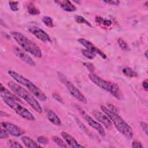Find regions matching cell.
I'll return each mask as SVG.
<instances>
[{
  "mask_svg": "<svg viewBox=\"0 0 148 148\" xmlns=\"http://www.w3.org/2000/svg\"><path fill=\"white\" fill-rule=\"evenodd\" d=\"M18 1H10L9 2V5L10 9L13 12L18 11Z\"/></svg>",
  "mask_w": 148,
  "mask_h": 148,
  "instance_id": "obj_28",
  "label": "cell"
},
{
  "mask_svg": "<svg viewBox=\"0 0 148 148\" xmlns=\"http://www.w3.org/2000/svg\"><path fill=\"white\" fill-rule=\"evenodd\" d=\"M95 22L99 24L103 25L106 27H109L112 24V21L110 20H107V19H103L101 17H97L95 18Z\"/></svg>",
  "mask_w": 148,
  "mask_h": 148,
  "instance_id": "obj_23",
  "label": "cell"
},
{
  "mask_svg": "<svg viewBox=\"0 0 148 148\" xmlns=\"http://www.w3.org/2000/svg\"><path fill=\"white\" fill-rule=\"evenodd\" d=\"M14 52L18 57H19L23 61H24L28 65L30 66H35L36 65V63L33 60V59L29 56H28L23 50L15 47L14 48Z\"/></svg>",
  "mask_w": 148,
  "mask_h": 148,
  "instance_id": "obj_13",
  "label": "cell"
},
{
  "mask_svg": "<svg viewBox=\"0 0 148 148\" xmlns=\"http://www.w3.org/2000/svg\"><path fill=\"white\" fill-rule=\"evenodd\" d=\"M10 34L22 50L36 57H42V52L39 46L24 35L17 31H11Z\"/></svg>",
  "mask_w": 148,
  "mask_h": 148,
  "instance_id": "obj_3",
  "label": "cell"
},
{
  "mask_svg": "<svg viewBox=\"0 0 148 148\" xmlns=\"http://www.w3.org/2000/svg\"><path fill=\"white\" fill-rule=\"evenodd\" d=\"M82 53L84 57H86L87 58H88V59H90V60L94 59L96 56V54L95 53H94L93 52H92L91 51H89L87 49L83 50L82 51Z\"/></svg>",
  "mask_w": 148,
  "mask_h": 148,
  "instance_id": "obj_25",
  "label": "cell"
},
{
  "mask_svg": "<svg viewBox=\"0 0 148 148\" xmlns=\"http://www.w3.org/2000/svg\"><path fill=\"white\" fill-rule=\"evenodd\" d=\"M77 42L82 45V46H83L87 50L91 51L92 52H93L94 53H95V54H97L98 55H99L101 57H102L103 59H106L107 58L106 54L102 51L101 50H99L98 48H97V47H95L91 42L86 40V39H83V38H79L77 39Z\"/></svg>",
  "mask_w": 148,
  "mask_h": 148,
  "instance_id": "obj_10",
  "label": "cell"
},
{
  "mask_svg": "<svg viewBox=\"0 0 148 148\" xmlns=\"http://www.w3.org/2000/svg\"><path fill=\"white\" fill-rule=\"evenodd\" d=\"M103 2L106 3H108L109 5H114V6H118L120 3V1H111V0H109V1H103Z\"/></svg>",
  "mask_w": 148,
  "mask_h": 148,
  "instance_id": "obj_36",
  "label": "cell"
},
{
  "mask_svg": "<svg viewBox=\"0 0 148 148\" xmlns=\"http://www.w3.org/2000/svg\"><path fill=\"white\" fill-rule=\"evenodd\" d=\"M122 72L124 75L130 77H135L138 76V73L131 68H124L123 69Z\"/></svg>",
  "mask_w": 148,
  "mask_h": 148,
  "instance_id": "obj_20",
  "label": "cell"
},
{
  "mask_svg": "<svg viewBox=\"0 0 148 148\" xmlns=\"http://www.w3.org/2000/svg\"><path fill=\"white\" fill-rule=\"evenodd\" d=\"M132 147H134V148H140V147H143V146L139 141L134 140L132 142Z\"/></svg>",
  "mask_w": 148,
  "mask_h": 148,
  "instance_id": "obj_35",
  "label": "cell"
},
{
  "mask_svg": "<svg viewBox=\"0 0 148 148\" xmlns=\"http://www.w3.org/2000/svg\"><path fill=\"white\" fill-rule=\"evenodd\" d=\"M1 128H3L5 130L7 131V132L12 136L18 137L23 135L25 131L20 128L17 125L13 124L11 123L6 122V121H2L1 123Z\"/></svg>",
  "mask_w": 148,
  "mask_h": 148,
  "instance_id": "obj_8",
  "label": "cell"
},
{
  "mask_svg": "<svg viewBox=\"0 0 148 148\" xmlns=\"http://www.w3.org/2000/svg\"><path fill=\"white\" fill-rule=\"evenodd\" d=\"M142 86H143V88H144L146 91H147V87H148V84H147V82L146 80H145V81L143 82V83H142Z\"/></svg>",
  "mask_w": 148,
  "mask_h": 148,
  "instance_id": "obj_37",
  "label": "cell"
},
{
  "mask_svg": "<svg viewBox=\"0 0 148 148\" xmlns=\"http://www.w3.org/2000/svg\"><path fill=\"white\" fill-rule=\"evenodd\" d=\"M81 113L83 117H84V119H86V120L87 121V122L88 123V124L90 125V126L95 129L101 136L105 137L106 136L105 130L103 129V127L100 123L94 120L90 115L87 114L84 110H81Z\"/></svg>",
  "mask_w": 148,
  "mask_h": 148,
  "instance_id": "obj_9",
  "label": "cell"
},
{
  "mask_svg": "<svg viewBox=\"0 0 148 148\" xmlns=\"http://www.w3.org/2000/svg\"><path fill=\"white\" fill-rule=\"evenodd\" d=\"M7 84L14 94H16L19 98L23 99L36 112L39 113H42L43 109L37 99L34 97V95L17 83H16L12 81L8 82Z\"/></svg>",
  "mask_w": 148,
  "mask_h": 148,
  "instance_id": "obj_1",
  "label": "cell"
},
{
  "mask_svg": "<svg viewBox=\"0 0 148 148\" xmlns=\"http://www.w3.org/2000/svg\"><path fill=\"white\" fill-rule=\"evenodd\" d=\"M37 141L39 143V144L42 145H47L49 143V139L47 138L44 136H40L37 138Z\"/></svg>",
  "mask_w": 148,
  "mask_h": 148,
  "instance_id": "obj_29",
  "label": "cell"
},
{
  "mask_svg": "<svg viewBox=\"0 0 148 148\" xmlns=\"http://www.w3.org/2000/svg\"><path fill=\"white\" fill-rule=\"evenodd\" d=\"M74 2H75V3H80V1H74Z\"/></svg>",
  "mask_w": 148,
  "mask_h": 148,
  "instance_id": "obj_40",
  "label": "cell"
},
{
  "mask_svg": "<svg viewBox=\"0 0 148 148\" xmlns=\"http://www.w3.org/2000/svg\"><path fill=\"white\" fill-rule=\"evenodd\" d=\"M92 114L94 117L97 120L101 123L106 128L110 129L112 127V123L110 119L105 114H103L99 111L94 110L92 111Z\"/></svg>",
  "mask_w": 148,
  "mask_h": 148,
  "instance_id": "obj_12",
  "label": "cell"
},
{
  "mask_svg": "<svg viewBox=\"0 0 148 148\" xmlns=\"http://www.w3.org/2000/svg\"><path fill=\"white\" fill-rule=\"evenodd\" d=\"M30 33L43 42H50L51 39L49 35L42 29L38 27H32L28 29Z\"/></svg>",
  "mask_w": 148,
  "mask_h": 148,
  "instance_id": "obj_11",
  "label": "cell"
},
{
  "mask_svg": "<svg viewBox=\"0 0 148 148\" xmlns=\"http://www.w3.org/2000/svg\"><path fill=\"white\" fill-rule=\"evenodd\" d=\"M8 133L6 130H5L3 128H1L0 130V138L1 139H5L8 137Z\"/></svg>",
  "mask_w": 148,
  "mask_h": 148,
  "instance_id": "obj_31",
  "label": "cell"
},
{
  "mask_svg": "<svg viewBox=\"0 0 148 148\" xmlns=\"http://www.w3.org/2000/svg\"><path fill=\"white\" fill-rule=\"evenodd\" d=\"M145 5V6L146 7V8H147L148 7V5H147V4H148V1H146V2H145V3H144Z\"/></svg>",
  "mask_w": 148,
  "mask_h": 148,
  "instance_id": "obj_39",
  "label": "cell"
},
{
  "mask_svg": "<svg viewBox=\"0 0 148 148\" xmlns=\"http://www.w3.org/2000/svg\"><path fill=\"white\" fill-rule=\"evenodd\" d=\"M52 140L60 147H67L68 145L65 142L57 136H53Z\"/></svg>",
  "mask_w": 148,
  "mask_h": 148,
  "instance_id": "obj_21",
  "label": "cell"
},
{
  "mask_svg": "<svg viewBox=\"0 0 148 148\" xmlns=\"http://www.w3.org/2000/svg\"><path fill=\"white\" fill-rule=\"evenodd\" d=\"M117 43L120 47L124 51H127L128 50V46L127 43L122 39V38H118L117 39Z\"/></svg>",
  "mask_w": 148,
  "mask_h": 148,
  "instance_id": "obj_26",
  "label": "cell"
},
{
  "mask_svg": "<svg viewBox=\"0 0 148 148\" xmlns=\"http://www.w3.org/2000/svg\"><path fill=\"white\" fill-rule=\"evenodd\" d=\"M101 109L103 112L110 119L112 123L115 125L117 130L127 139H131L133 137V131L132 128L128 125L117 113L110 110L105 106H101Z\"/></svg>",
  "mask_w": 148,
  "mask_h": 148,
  "instance_id": "obj_2",
  "label": "cell"
},
{
  "mask_svg": "<svg viewBox=\"0 0 148 148\" xmlns=\"http://www.w3.org/2000/svg\"><path fill=\"white\" fill-rule=\"evenodd\" d=\"M88 77L92 83H94L95 85L101 88L110 92L117 99H122L123 94L117 84L109 81L105 80L93 72L90 73L88 75Z\"/></svg>",
  "mask_w": 148,
  "mask_h": 148,
  "instance_id": "obj_5",
  "label": "cell"
},
{
  "mask_svg": "<svg viewBox=\"0 0 148 148\" xmlns=\"http://www.w3.org/2000/svg\"><path fill=\"white\" fill-rule=\"evenodd\" d=\"M107 108L110 110H111L113 112H115V113H118V112H119V109L116 106H114L113 105H112L111 103H108L107 104Z\"/></svg>",
  "mask_w": 148,
  "mask_h": 148,
  "instance_id": "obj_33",
  "label": "cell"
},
{
  "mask_svg": "<svg viewBox=\"0 0 148 148\" xmlns=\"http://www.w3.org/2000/svg\"><path fill=\"white\" fill-rule=\"evenodd\" d=\"M22 142L24 145V146L27 147H41L39 143H37L35 140L29 138V136H23L21 139Z\"/></svg>",
  "mask_w": 148,
  "mask_h": 148,
  "instance_id": "obj_18",
  "label": "cell"
},
{
  "mask_svg": "<svg viewBox=\"0 0 148 148\" xmlns=\"http://www.w3.org/2000/svg\"><path fill=\"white\" fill-rule=\"evenodd\" d=\"M0 94L2 99H8L18 102L20 103L21 102V101L18 97H17L16 94H14V93L13 94L10 92L6 88L3 87L2 84H1Z\"/></svg>",
  "mask_w": 148,
  "mask_h": 148,
  "instance_id": "obj_15",
  "label": "cell"
},
{
  "mask_svg": "<svg viewBox=\"0 0 148 148\" xmlns=\"http://www.w3.org/2000/svg\"><path fill=\"white\" fill-rule=\"evenodd\" d=\"M140 127L142 129V130L145 132V134L146 135H147V131H148V127H147V124L146 122L144 121H142L140 123Z\"/></svg>",
  "mask_w": 148,
  "mask_h": 148,
  "instance_id": "obj_32",
  "label": "cell"
},
{
  "mask_svg": "<svg viewBox=\"0 0 148 148\" xmlns=\"http://www.w3.org/2000/svg\"><path fill=\"white\" fill-rule=\"evenodd\" d=\"M3 101L17 114L24 119L29 121H34L35 120V117L33 114H32L27 109L20 105V102L8 99H3Z\"/></svg>",
  "mask_w": 148,
  "mask_h": 148,
  "instance_id": "obj_7",
  "label": "cell"
},
{
  "mask_svg": "<svg viewBox=\"0 0 148 148\" xmlns=\"http://www.w3.org/2000/svg\"><path fill=\"white\" fill-rule=\"evenodd\" d=\"M58 76L61 82L65 84L69 93L75 99L83 103H87V99L86 98L84 95L70 80L68 79V78H66V77L63 73L61 72H58Z\"/></svg>",
  "mask_w": 148,
  "mask_h": 148,
  "instance_id": "obj_6",
  "label": "cell"
},
{
  "mask_svg": "<svg viewBox=\"0 0 148 148\" xmlns=\"http://www.w3.org/2000/svg\"><path fill=\"white\" fill-rule=\"evenodd\" d=\"M144 54H145V57H146V58L147 59V50H146V51H145V52Z\"/></svg>",
  "mask_w": 148,
  "mask_h": 148,
  "instance_id": "obj_38",
  "label": "cell"
},
{
  "mask_svg": "<svg viewBox=\"0 0 148 148\" xmlns=\"http://www.w3.org/2000/svg\"><path fill=\"white\" fill-rule=\"evenodd\" d=\"M28 12L31 15H38L40 14L39 10L32 3H29L27 6Z\"/></svg>",
  "mask_w": 148,
  "mask_h": 148,
  "instance_id": "obj_19",
  "label": "cell"
},
{
  "mask_svg": "<svg viewBox=\"0 0 148 148\" xmlns=\"http://www.w3.org/2000/svg\"><path fill=\"white\" fill-rule=\"evenodd\" d=\"M75 20L76 23H77L79 24H84L90 27H92L91 24L88 21H87L85 18H84L83 17H82L81 16L76 15L75 16Z\"/></svg>",
  "mask_w": 148,
  "mask_h": 148,
  "instance_id": "obj_22",
  "label": "cell"
},
{
  "mask_svg": "<svg viewBox=\"0 0 148 148\" xmlns=\"http://www.w3.org/2000/svg\"><path fill=\"white\" fill-rule=\"evenodd\" d=\"M83 65L91 72H93L95 71V67L94 66V64L89 62H86L83 63Z\"/></svg>",
  "mask_w": 148,
  "mask_h": 148,
  "instance_id": "obj_30",
  "label": "cell"
},
{
  "mask_svg": "<svg viewBox=\"0 0 148 148\" xmlns=\"http://www.w3.org/2000/svg\"><path fill=\"white\" fill-rule=\"evenodd\" d=\"M61 135L69 147L75 148V147H84V146L80 145L79 143L77 140L73 137L70 134L67 133L65 131H62L61 132Z\"/></svg>",
  "mask_w": 148,
  "mask_h": 148,
  "instance_id": "obj_14",
  "label": "cell"
},
{
  "mask_svg": "<svg viewBox=\"0 0 148 148\" xmlns=\"http://www.w3.org/2000/svg\"><path fill=\"white\" fill-rule=\"evenodd\" d=\"M42 21L45 25L49 28H51L54 26L53 19L49 16H44L42 18Z\"/></svg>",
  "mask_w": 148,
  "mask_h": 148,
  "instance_id": "obj_24",
  "label": "cell"
},
{
  "mask_svg": "<svg viewBox=\"0 0 148 148\" xmlns=\"http://www.w3.org/2000/svg\"><path fill=\"white\" fill-rule=\"evenodd\" d=\"M8 74L17 83H19L28 89V90L38 99L43 102L47 101V95L38 87H37L29 80L12 70L9 71Z\"/></svg>",
  "mask_w": 148,
  "mask_h": 148,
  "instance_id": "obj_4",
  "label": "cell"
},
{
  "mask_svg": "<svg viewBox=\"0 0 148 148\" xmlns=\"http://www.w3.org/2000/svg\"><path fill=\"white\" fill-rule=\"evenodd\" d=\"M7 145L9 147L14 148V147H23V146L17 142V141L13 140H9L7 142Z\"/></svg>",
  "mask_w": 148,
  "mask_h": 148,
  "instance_id": "obj_27",
  "label": "cell"
},
{
  "mask_svg": "<svg viewBox=\"0 0 148 148\" xmlns=\"http://www.w3.org/2000/svg\"><path fill=\"white\" fill-rule=\"evenodd\" d=\"M47 117L50 122L53 123L54 125L60 126L62 124L61 119L57 116V114L51 109H48L47 110Z\"/></svg>",
  "mask_w": 148,
  "mask_h": 148,
  "instance_id": "obj_17",
  "label": "cell"
},
{
  "mask_svg": "<svg viewBox=\"0 0 148 148\" xmlns=\"http://www.w3.org/2000/svg\"><path fill=\"white\" fill-rule=\"evenodd\" d=\"M54 2L58 5L65 11L72 12L76 10V7L75 5L69 1H56Z\"/></svg>",
  "mask_w": 148,
  "mask_h": 148,
  "instance_id": "obj_16",
  "label": "cell"
},
{
  "mask_svg": "<svg viewBox=\"0 0 148 148\" xmlns=\"http://www.w3.org/2000/svg\"><path fill=\"white\" fill-rule=\"evenodd\" d=\"M52 96H53V98L56 99V101H57L58 102H63V100H62V98H61V97L59 95V94H58L57 92H53V94H52Z\"/></svg>",
  "mask_w": 148,
  "mask_h": 148,
  "instance_id": "obj_34",
  "label": "cell"
}]
</instances>
